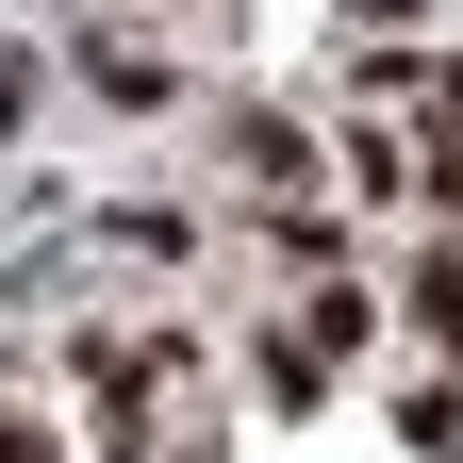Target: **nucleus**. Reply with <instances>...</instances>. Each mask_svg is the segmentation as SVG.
Here are the masks:
<instances>
[{"label": "nucleus", "mask_w": 463, "mask_h": 463, "mask_svg": "<svg viewBox=\"0 0 463 463\" xmlns=\"http://www.w3.org/2000/svg\"><path fill=\"white\" fill-rule=\"evenodd\" d=\"M430 331H447V347H463V265H430Z\"/></svg>", "instance_id": "obj_1"}]
</instances>
